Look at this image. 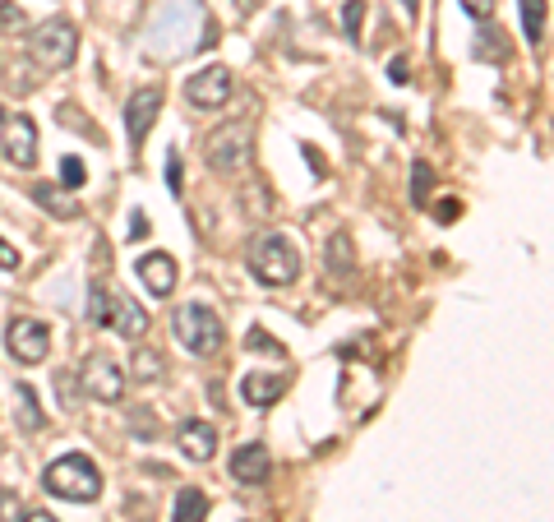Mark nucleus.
I'll return each mask as SVG.
<instances>
[{"instance_id": "nucleus-1", "label": "nucleus", "mask_w": 554, "mask_h": 522, "mask_svg": "<svg viewBox=\"0 0 554 522\" xmlns=\"http://www.w3.org/2000/svg\"><path fill=\"white\" fill-rule=\"evenodd\" d=\"M42 486H47L56 499H70V504H88V499L102 495V472H97L93 458H84V453H65V458H56V462L47 467Z\"/></svg>"}, {"instance_id": "nucleus-2", "label": "nucleus", "mask_w": 554, "mask_h": 522, "mask_svg": "<svg viewBox=\"0 0 554 522\" xmlns=\"http://www.w3.org/2000/svg\"><path fill=\"white\" fill-rule=\"evenodd\" d=\"M250 273L264 282V287H291V282L301 278V255H296V245H291L287 236L264 231V236L250 245Z\"/></svg>"}, {"instance_id": "nucleus-3", "label": "nucleus", "mask_w": 554, "mask_h": 522, "mask_svg": "<svg viewBox=\"0 0 554 522\" xmlns=\"http://www.w3.org/2000/svg\"><path fill=\"white\" fill-rule=\"evenodd\" d=\"M171 328H176V338H181V347L190 356H213V352H222V338H227L222 319H217L204 301L176 305V319H171Z\"/></svg>"}, {"instance_id": "nucleus-4", "label": "nucleus", "mask_w": 554, "mask_h": 522, "mask_svg": "<svg viewBox=\"0 0 554 522\" xmlns=\"http://www.w3.org/2000/svg\"><path fill=\"white\" fill-rule=\"evenodd\" d=\"M250 153H254V130H250L245 121L217 125V130L204 139V158H208V167L222 171V176H236V171L250 167Z\"/></svg>"}, {"instance_id": "nucleus-5", "label": "nucleus", "mask_w": 554, "mask_h": 522, "mask_svg": "<svg viewBox=\"0 0 554 522\" xmlns=\"http://www.w3.org/2000/svg\"><path fill=\"white\" fill-rule=\"evenodd\" d=\"M88 319H93L97 328H116L121 338H144L148 333L144 310H139L134 301H125V296L107 292L102 282H93V292H88Z\"/></svg>"}, {"instance_id": "nucleus-6", "label": "nucleus", "mask_w": 554, "mask_h": 522, "mask_svg": "<svg viewBox=\"0 0 554 522\" xmlns=\"http://www.w3.org/2000/svg\"><path fill=\"white\" fill-rule=\"evenodd\" d=\"M28 56H33L42 70H65V65L79 56V33L65 19H42V24L28 33Z\"/></svg>"}, {"instance_id": "nucleus-7", "label": "nucleus", "mask_w": 554, "mask_h": 522, "mask_svg": "<svg viewBox=\"0 0 554 522\" xmlns=\"http://www.w3.org/2000/svg\"><path fill=\"white\" fill-rule=\"evenodd\" d=\"M5 347H10V356L19 365L47 361V352H51V328L42 324V319H10V328H5Z\"/></svg>"}, {"instance_id": "nucleus-8", "label": "nucleus", "mask_w": 554, "mask_h": 522, "mask_svg": "<svg viewBox=\"0 0 554 522\" xmlns=\"http://www.w3.org/2000/svg\"><path fill=\"white\" fill-rule=\"evenodd\" d=\"M231 93H236V84H231L227 65H208V70H199V74L185 79V98H190V107H199V111L227 107Z\"/></svg>"}, {"instance_id": "nucleus-9", "label": "nucleus", "mask_w": 554, "mask_h": 522, "mask_svg": "<svg viewBox=\"0 0 554 522\" xmlns=\"http://www.w3.org/2000/svg\"><path fill=\"white\" fill-rule=\"evenodd\" d=\"M157 116H162V93L157 88H134L130 102H125V139H130V148L144 144Z\"/></svg>"}, {"instance_id": "nucleus-10", "label": "nucleus", "mask_w": 554, "mask_h": 522, "mask_svg": "<svg viewBox=\"0 0 554 522\" xmlns=\"http://www.w3.org/2000/svg\"><path fill=\"white\" fill-rule=\"evenodd\" d=\"M84 389L93 393L97 402H121L125 398V375H121V365L111 361V356H88L84 361Z\"/></svg>"}, {"instance_id": "nucleus-11", "label": "nucleus", "mask_w": 554, "mask_h": 522, "mask_svg": "<svg viewBox=\"0 0 554 522\" xmlns=\"http://www.w3.org/2000/svg\"><path fill=\"white\" fill-rule=\"evenodd\" d=\"M5 158H10L19 171H28L37 162V125L28 121V116L5 121Z\"/></svg>"}, {"instance_id": "nucleus-12", "label": "nucleus", "mask_w": 554, "mask_h": 522, "mask_svg": "<svg viewBox=\"0 0 554 522\" xmlns=\"http://www.w3.org/2000/svg\"><path fill=\"white\" fill-rule=\"evenodd\" d=\"M268 472H273V458H268L264 444H241V449L231 453V476L241 486H264Z\"/></svg>"}, {"instance_id": "nucleus-13", "label": "nucleus", "mask_w": 554, "mask_h": 522, "mask_svg": "<svg viewBox=\"0 0 554 522\" xmlns=\"http://www.w3.org/2000/svg\"><path fill=\"white\" fill-rule=\"evenodd\" d=\"M139 278H144V287L153 296H171V287H176V259L153 250V255L139 259Z\"/></svg>"}, {"instance_id": "nucleus-14", "label": "nucleus", "mask_w": 554, "mask_h": 522, "mask_svg": "<svg viewBox=\"0 0 554 522\" xmlns=\"http://www.w3.org/2000/svg\"><path fill=\"white\" fill-rule=\"evenodd\" d=\"M176 444L185 449V458H190V462H208L217 453V430L208 421H185L181 435H176Z\"/></svg>"}, {"instance_id": "nucleus-15", "label": "nucleus", "mask_w": 554, "mask_h": 522, "mask_svg": "<svg viewBox=\"0 0 554 522\" xmlns=\"http://www.w3.org/2000/svg\"><path fill=\"white\" fill-rule=\"evenodd\" d=\"M282 393H287V379H282V375H264V370H254V375L241 379V398L250 402V407H273Z\"/></svg>"}, {"instance_id": "nucleus-16", "label": "nucleus", "mask_w": 554, "mask_h": 522, "mask_svg": "<svg viewBox=\"0 0 554 522\" xmlns=\"http://www.w3.org/2000/svg\"><path fill=\"white\" fill-rule=\"evenodd\" d=\"M28 195H33V204H37V208H47V213H56V218H65V222L79 218V204H74L70 195H61L56 185H33Z\"/></svg>"}, {"instance_id": "nucleus-17", "label": "nucleus", "mask_w": 554, "mask_h": 522, "mask_svg": "<svg viewBox=\"0 0 554 522\" xmlns=\"http://www.w3.org/2000/svg\"><path fill=\"white\" fill-rule=\"evenodd\" d=\"M471 42H476V47H471V56H476V61H499L504 65L508 61V37H504V28H481V33L471 37Z\"/></svg>"}, {"instance_id": "nucleus-18", "label": "nucleus", "mask_w": 554, "mask_h": 522, "mask_svg": "<svg viewBox=\"0 0 554 522\" xmlns=\"http://www.w3.org/2000/svg\"><path fill=\"white\" fill-rule=\"evenodd\" d=\"M204 518H208L204 490H194V486L176 490V509H171V522H204Z\"/></svg>"}, {"instance_id": "nucleus-19", "label": "nucleus", "mask_w": 554, "mask_h": 522, "mask_svg": "<svg viewBox=\"0 0 554 522\" xmlns=\"http://www.w3.org/2000/svg\"><path fill=\"white\" fill-rule=\"evenodd\" d=\"M130 375L139 379V384H153V379L167 375V361H162L153 347H134L130 352Z\"/></svg>"}, {"instance_id": "nucleus-20", "label": "nucleus", "mask_w": 554, "mask_h": 522, "mask_svg": "<svg viewBox=\"0 0 554 522\" xmlns=\"http://www.w3.org/2000/svg\"><path fill=\"white\" fill-rule=\"evenodd\" d=\"M522 28H527V42H545V0H522Z\"/></svg>"}, {"instance_id": "nucleus-21", "label": "nucleus", "mask_w": 554, "mask_h": 522, "mask_svg": "<svg viewBox=\"0 0 554 522\" xmlns=\"http://www.w3.org/2000/svg\"><path fill=\"white\" fill-rule=\"evenodd\" d=\"M328 268H333L338 278H347V273H351V236H347V231H338V236L328 241Z\"/></svg>"}, {"instance_id": "nucleus-22", "label": "nucleus", "mask_w": 554, "mask_h": 522, "mask_svg": "<svg viewBox=\"0 0 554 522\" xmlns=\"http://www.w3.org/2000/svg\"><path fill=\"white\" fill-rule=\"evenodd\" d=\"M430 185H434L430 167H425V162H416V167H411V204H416V208H425V199H430Z\"/></svg>"}, {"instance_id": "nucleus-23", "label": "nucleus", "mask_w": 554, "mask_h": 522, "mask_svg": "<svg viewBox=\"0 0 554 522\" xmlns=\"http://www.w3.org/2000/svg\"><path fill=\"white\" fill-rule=\"evenodd\" d=\"M361 19H365V0H342V28L351 42H361Z\"/></svg>"}, {"instance_id": "nucleus-24", "label": "nucleus", "mask_w": 554, "mask_h": 522, "mask_svg": "<svg viewBox=\"0 0 554 522\" xmlns=\"http://www.w3.org/2000/svg\"><path fill=\"white\" fill-rule=\"evenodd\" d=\"M19 407H24V425H28V430H42V425H47V416L37 412V398H33V389H28V384H19Z\"/></svg>"}, {"instance_id": "nucleus-25", "label": "nucleus", "mask_w": 554, "mask_h": 522, "mask_svg": "<svg viewBox=\"0 0 554 522\" xmlns=\"http://www.w3.org/2000/svg\"><path fill=\"white\" fill-rule=\"evenodd\" d=\"M61 181H65V190H79V185H84V162H79V158H65L61 162Z\"/></svg>"}, {"instance_id": "nucleus-26", "label": "nucleus", "mask_w": 554, "mask_h": 522, "mask_svg": "<svg viewBox=\"0 0 554 522\" xmlns=\"http://www.w3.org/2000/svg\"><path fill=\"white\" fill-rule=\"evenodd\" d=\"M458 5L471 14V19H476V24H485V19L499 10V0H458Z\"/></svg>"}, {"instance_id": "nucleus-27", "label": "nucleus", "mask_w": 554, "mask_h": 522, "mask_svg": "<svg viewBox=\"0 0 554 522\" xmlns=\"http://www.w3.org/2000/svg\"><path fill=\"white\" fill-rule=\"evenodd\" d=\"M245 347H250V352H273V356H282V347H277V342L268 338L264 328H250V338H245Z\"/></svg>"}, {"instance_id": "nucleus-28", "label": "nucleus", "mask_w": 554, "mask_h": 522, "mask_svg": "<svg viewBox=\"0 0 554 522\" xmlns=\"http://www.w3.org/2000/svg\"><path fill=\"white\" fill-rule=\"evenodd\" d=\"M19 513H24L19 495H14V490H0V522H19Z\"/></svg>"}, {"instance_id": "nucleus-29", "label": "nucleus", "mask_w": 554, "mask_h": 522, "mask_svg": "<svg viewBox=\"0 0 554 522\" xmlns=\"http://www.w3.org/2000/svg\"><path fill=\"white\" fill-rule=\"evenodd\" d=\"M0 28H24V10H19V5H14V0H0Z\"/></svg>"}, {"instance_id": "nucleus-30", "label": "nucleus", "mask_w": 554, "mask_h": 522, "mask_svg": "<svg viewBox=\"0 0 554 522\" xmlns=\"http://www.w3.org/2000/svg\"><path fill=\"white\" fill-rule=\"evenodd\" d=\"M125 231H130V241H144V236H148V213H144V208H134L130 227H125Z\"/></svg>"}, {"instance_id": "nucleus-31", "label": "nucleus", "mask_w": 554, "mask_h": 522, "mask_svg": "<svg viewBox=\"0 0 554 522\" xmlns=\"http://www.w3.org/2000/svg\"><path fill=\"white\" fill-rule=\"evenodd\" d=\"M167 185L181 195V158H176V153H167Z\"/></svg>"}, {"instance_id": "nucleus-32", "label": "nucleus", "mask_w": 554, "mask_h": 522, "mask_svg": "<svg viewBox=\"0 0 554 522\" xmlns=\"http://www.w3.org/2000/svg\"><path fill=\"white\" fill-rule=\"evenodd\" d=\"M388 79H393V84H411V79H407V56H393V65H388Z\"/></svg>"}, {"instance_id": "nucleus-33", "label": "nucleus", "mask_w": 554, "mask_h": 522, "mask_svg": "<svg viewBox=\"0 0 554 522\" xmlns=\"http://www.w3.org/2000/svg\"><path fill=\"white\" fill-rule=\"evenodd\" d=\"M0 268H5V273H10V268H19V250H14V245H5V241H0Z\"/></svg>"}, {"instance_id": "nucleus-34", "label": "nucleus", "mask_w": 554, "mask_h": 522, "mask_svg": "<svg viewBox=\"0 0 554 522\" xmlns=\"http://www.w3.org/2000/svg\"><path fill=\"white\" fill-rule=\"evenodd\" d=\"M305 162H310V167H314V171H324V158H319V153H314V148H310V144H305Z\"/></svg>"}, {"instance_id": "nucleus-35", "label": "nucleus", "mask_w": 554, "mask_h": 522, "mask_svg": "<svg viewBox=\"0 0 554 522\" xmlns=\"http://www.w3.org/2000/svg\"><path fill=\"white\" fill-rule=\"evenodd\" d=\"M134 425H139V430H144V435H148V430H153V421H148V412H144V407H139V412H134Z\"/></svg>"}, {"instance_id": "nucleus-36", "label": "nucleus", "mask_w": 554, "mask_h": 522, "mask_svg": "<svg viewBox=\"0 0 554 522\" xmlns=\"http://www.w3.org/2000/svg\"><path fill=\"white\" fill-rule=\"evenodd\" d=\"M259 5H264V0H236V10H241V14H254Z\"/></svg>"}, {"instance_id": "nucleus-37", "label": "nucleus", "mask_w": 554, "mask_h": 522, "mask_svg": "<svg viewBox=\"0 0 554 522\" xmlns=\"http://www.w3.org/2000/svg\"><path fill=\"white\" fill-rule=\"evenodd\" d=\"M402 10H407L411 19H416V10H421V0H402Z\"/></svg>"}, {"instance_id": "nucleus-38", "label": "nucleus", "mask_w": 554, "mask_h": 522, "mask_svg": "<svg viewBox=\"0 0 554 522\" xmlns=\"http://www.w3.org/2000/svg\"><path fill=\"white\" fill-rule=\"evenodd\" d=\"M24 522H56V518H51V513H28Z\"/></svg>"}, {"instance_id": "nucleus-39", "label": "nucleus", "mask_w": 554, "mask_h": 522, "mask_svg": "<svg viewBox=\"0 0 554 522\" xmlns=\"http://www.w3.org/2000/svg\"><path fill=\"white\" fill-rule=\"evenodd\" d=\"M0 125H5V107H0Z\"/></svg>"}]
</instances>
